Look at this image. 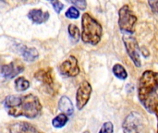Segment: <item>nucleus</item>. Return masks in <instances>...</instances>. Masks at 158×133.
Instances as JSON below:
<instances>
[{
	"label": "nucleus",
	"mask_w": 158,
	"mask_h": 133,
	"mask_svg": "<svg viewBox=\"0 0 158 133\" xmlns=\"http://www.w3.org/2000/svg\"><path fill=\"white\" fill-rule=\"evenodd\" d=\"M58 108L61 111V113L66 114L67 116H71L74 112L73 105L70 101V99L67 96H62L58 103Z\"/></svg>",
	"instance_id": "14"
},
{
	"label": "nucleus",
	"mask_w": 158,
	"mask_h": 133,
	"mask_svg": "<svg viewBox=\"0 0 158 133\" xmlns=\"http://www.w3.org/2000/svg\"><path fill=\"white\" fill-rule=\"evenodd\" d=\"M114 132V126L113 123L110 121H107L106 123L103 124V126L101 127L99 133H113Z\"/></svg>",
	"instance_id": "20"
},
{
	"label": "nucleus",
	"mask_w": 158,
	"mask_h": 133,
	"mask_svg": "<svg viewBox=\"0 0 158 133\" xmlns=\"http://www.w3.org/2000/svg\"><path fill=\"white\" fill-rule=\"evenodd\" d=\"M112 70L114 75L120 80H126L128 78V72L121 64H116Z\"/></svg>",
	"instance_id": "16"
},
{
	"label": "nucleus",
	"mask_w": 158,
	"mask_h": 133,
	"mask_svg": "<svg viewBox=\"0 0 158 133\" xmlns=\"http://www.w3.org/2000/svg\"><path fill=\"white\" fill-rule=\"evenodd\" d=\"M81 39L84 43L96 45L102 38L103 28L89 13H84L81 19Z\"/></svg>",
	"instance_id": "3"
},
{
	"label": "nucleus",
	"mask_w": 158,
	"mask_h": 133,
	"mask_svg": "<svg viewBox=\"0 0 158 133\" xmlns=\"http://www.w3.org/2000/svg\"><path fill=\"white\" fill-rule=\"evenodd\" d=\"M91 94H92L91 84L86 81H82L80 84L76 94V105L79 110H81L88 104Z\"/></svg>",
	"instance_id": "6"
},
{
	"label": "nucleus",
	"mask_w": 158,
	"mask_h": 133,
	"mask_svg": "<svg viewBox=\"0 0 158 133\" xmlns=\"http://www.w3.org/2000/svg\"><path fill=\"white\" fill-rule=\"evenodd\" d=\"M141 125L140 116L137 113H131L124 120L122 129L124 133H139V127Z\"/></svg>",
	"instance_id": "9"
},
{
	"label": "nucleus",
	"mask_w": 158,
	"mask_h": 133,
	"mask_svg": "<svg viewBox=\"0 0 158 133\" xmlns=\"http://www.w3.org/2000/svg\"><path fill=\"white\" fill-rule=\"evenodd\" d=\"M65 16H66L67 18H69V19H78V18L80 17V12H79V10H78L76 7L71 6V7H69V8L66 11Z\"/></svg>",
	"instance_id": "19"
},
{
	"label": "nucleus",
	"mask_w": 158,
	"mask_h": 133,
	"mask_svg": "<svg viewBox=\"0 0 158 133\" xmlns=\"http://www.w3.org/2000/svg\"><path fill=\"white\" fill-rule=\"evenodd\" d=\"M4 106L7 114L14 118H35L42 111L40 100L33 94L8 95L4 101Z\"/></svg>",
	"instance_id": "1"
},
{
	"label": "nucleus",
	"mask_w": 158,
	"mask_h": 133,
	"mask_svg": "<svg viewBox=\"0 0 158 133\" xmlns=\"http://www.w3.org/2000/svg\"><path fill=\"white\" fill-rule=\"evenodd\" d=\"M60 73L66 77H75L80 73V68L75 56H70L59 67Z\"/></svg>",
	"instance_id": "8"
},
{
	"label": "nucleus",
	"mask_w": 158,
	"mask_h": 133,
	"mask_svg": "<svg viewBox=\"0 0 158 133\" xmlns=\"http://www.w3.org/2000/svg\"><path fill=\"white\" fill-rule=\"evenodd\" d=\"M21 1H22V0H21ZM23 1H24V0H23Z\"/></svg>",
	"instance_id": "26"
},
{
	"label": "nucleus",
	"mask_w": 158,
	"mask_h": 133,
	"mask_svg": "<svg viewBox=\"0 0 158 133\" xmlns=\"http://www.w3.org/2000/svg\"><path fill=\"white\" fill-rule=\"evenodd\" d=\"M137 17L131 10L129 6H123L118 11V26L124 33H133Z\"/></svg>",
	"instance_id": "4"
},
{
	"label": "nucleus",
	"mask_w": 158,
	"mask_h": 133,
	"mask_svg": "<svg viewBox=\"0 0 158 133\" xmlns=\"http://www.w3.org/2000/svg\"><path fill=\"white\" fill-rule=\"evenodd\" d=\"M148 3L152 11L158 14V0H148Z\"/></svg>",
	"instance_id": "23"
},
{
	"label": "nucleus",
	"mask_w": 158,
	"mask_h": 133,
	"mask_svg": "<svg viewBox=\"0 0 158 133\" xmlns=\"http://www.w3.org/2000/svg\"><path fill=\"white\" fill-rule=\"evenodd\" d=\"M34 78L45 85H51L53 83L52 70L51 69H42L34 74Z\"/></svg>",
	"instance_id": "12"
},
{
	"label": "nucleus",
	"mask_w": 158,
	"mask_h": 133,
	"mask_svg": "<svg viewBox=\"0 0 158 133\" xmlns=\"http://www.w3.org/2000/svg\"><path fill=\"white\" fill-rule=\"evenodd\" d=\"M24 70V65L19 60H15L7 65H4L1 68L2 77L6 80H10L18 76Z\"/></svg>",
	"instance_id": "7"
},
{
	"label": "nucleus",
	"mask_w": 158,
	"mask_h": 133,
	"mask_svg": "<svg viewBox=\"0 0 158 133\" xmlns=\"http://www.w3.org/2000/svg\"><path fill=\"white\" fill-rule=\"evenodd\" d=\"M19 53L22 56V57L24 58V60H26L28 62L35 61L38 58V56H39L37 49H35L33 47L21 46L19 48Z\"/></svg>",
	"instance_id": "13"
},
{
	"label": "nucleus",
	"mask_w": 158,
	"mask_h": 133,
	"mask_svg": "<svg viewBox=\"0 0 158 133\" xmlns=\"http://www.w3.org/2000/svg\"><path fill=\"white\" fill-rule=\"evenodd\" d=\"M68 30H69V34L70 36L71 41L73 43H77L81 38V32H80L79 28L74 24H69Z\"/></svg>",
	"instance_id": "17"
},
{
	"label": "nucleus",
	"mask_w": 158,
	"mask_h": 133,
	"mask_svg": "<svg viewBox=\"0 0 158 133\" xmlns=\"http://www.w3.org/2000/svg\"><path fill=\"white\" fill-rule=\"evenodd\" d=\"M54 6V9L56 13H60L61 10L64 8V5L59 0H48Z\"/></svg>",
	"instance_id": "21"
},
{
	"label": "nucleus",
	"mask_w": 158,
	"mask_h": 133,
	"mask_svg": "<svg viewBox=\"0 0 158 133\" xmlns=\"http://www.w3.org/2000/svg\"><path fill=\"white\" fill-rule=\"evenodd\" d=\"M69 3L73 4L75 6L79 7L80 9H85L86 6H87V3H86V0H68Z\"/></svg>",
	"instance_id": "22"
},
{
	"label": "nucleus",
	"mask_w": 158,
	"mask_h": 133,
	"mask_svg": "<svg viewBox=\"0 0 158 133\" xmlns=\"http://www.w3.org/2000/svg\"><path fill=\"white\" fill-rule=\"evenodd\" d=\"M83 133H90V131H84Z\"/></svg>",
	"instance_id": "25"
},
{
	"label": "nucleus",
	"mask_w": 158,
	"mask_h": 133,
	"mask_svg": "<svg viewBox=\"0 0 158 133\" xmlns=\"http://www.w3.org/2000/svg\"><path fill=\"white\" fill-rule=\"evenodd\" d=\"M123 42L125 44L127 53L131 58L132 62L135 64L136 67L140 68L142 66V62H141V56H140V48H139L136 39L132 37L131 34L130 33H124Z\"/></svg>",
	"instance_id": "5"
},
{
	"label": "nucleus",
	"mask_w": 158,
	"mask_h": 133,
	"mask_svg": "<svg viewBox=\"0 0 158 133\" xmlns=\"http://www.w3.org/2000/svg\"><path fill=\"white\" fill-rule=\"evenodd\" d=\"M9 133H43L27 122H18L9 128Z\"/></svg>",
	"instance_id": "10"
},
{
	"label": "nucleus",
	"mask_w": 158,
	"mask_h": 133,
	"mask_svg": "<svg viewBox=\"0 0 158 133\" xmlns=\"http://www.w3.org/2000/svg\"><path fill=\"white\" fill-rule=\"evenodd\" d=\"M68 121H69V116H67L64 113H61L57 115L55 118H53L52 125L56 129H60V128H63L68 123Z\"/></svg>",
	"instance_id": "15"
},
{
	"label": "nucleus",
	"mask_w": 158,
	"mask_h": 133,
	"mask_svg": "<svg viewBox=\"0 0 158 133\" xmlns=\"http://www.w3.org/2000/svg\"><path fill=\"white\" fill-rule=\"evenodd\" d=\"M28 18L35 24H41L45 22L49 19V13L43 11L42 9H31L28 13Z\"/></svg>",
	"instance_id": "11"
},
{
	"label": "nucleus",
	"mask_w": 158,
	"mask_h": 133,
	"mask_svg": "<svg viewBox=\"0 0 158 133\" xmlns=\"http://www.w3.org/2000/svg\"><path fill=\"white\" fill-rule=\"evenodd\" d=\"M155 113H156V117H157V119H158V103L156 104V107H155ZM157 133H158V125H157Z\"/></svg>",
	"instance_id": "24"
},
{
	"label": "nucleus",
	"mask_w": 158,
	"mask_h": 133,
	"mask_svg": "<svg viewBox=\"0 0 158 133\" xmlns=\"http://www.w3.org/2000/svg\"><path fill=\"white\" fill-rule=\"evenodd\" d=\"M139 100L149 112H155L158 99V73L144 71L139 81Z\"/></svg>",
	"instance_id": "2"
},
{
	"label": "nucleus",
	"mask_w": 158,
	"mask_h": 133,
	"mask_svg": "<svg viewBox=\"0 0 158 133\" xmlns=\"http://www.w3.org/2000/svg\"><path fill=\"white\" fill-rule=\"evenodd\" d=\"M30 87V82L23 77H19L15 81V88L19 92H24Z\"/></svg>",
	"instance_id": "18"
}]
</instances>
